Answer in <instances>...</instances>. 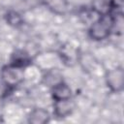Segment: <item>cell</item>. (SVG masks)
<instances>
[{
  "mask_svg": "<svg viewBox=\"0 0 124 124\" xmlns=\"http://www.w3.org/2000/svg\"><path fill=\"white\" fill-rule=\"evenodd\" d=\"M43 79L46 85L52 87L53 85L63 81V76L57 69H51V70H48L44 75Z\"/></svg>",
  "mask_w": 124,
  "mask_h": 124,
  "instance_id": "cell-11",
  "label": "cell"
},
{
  "mask_svg": "<svg viewBox=\"0 0 124 124\" xmlns=\"http://www.w3.org/2000/svg\"><path fill=\"white\" fill-rule=\"evenodd\" d=\"M41 3L46 7L51 13L58 15V16H63L68 12L69 8V3L68 0H40Z\"/></svg>",
  "mask_w": 124,
  "mask_h": 124,
  "instance_id": "cell-6",
  "label": "cell"
},
{
  "mask_svg": "<svg viewBox=\"0 0 124 124\" xmlns=\"http://www.w3.org/2000/svg\"><path fill=\"white\" fill-rule=\"evenodd\" d=\"M59 55L61 56V60L64 64L68 66H73L77 62H78L80 53L77 48L70 45H65L61 47L59 51Z\"/></svg>",
  "mask_w": 124,
  "mask_h": 124,
  "instance_id": "cell-5",
  "label": "cell"
},
{
  "mask_svg": "<svg viewBox=\"0 0 124 124\" xmlns=\"http://www.w3.org/2000/svg\"><path fill=\"white\" fill-rule=\"evenodd\" d=\"M106 84L112 93H120L124 88V71L122 67L110 69L105 76Z\"/></svg>",
  "mask_w": 124,
  "mask_h": 124,
  "instance_id": "cell-3",
  "label": "cell"
},
{
  "mask_svg": "<svg viewBox=\"0 0 124 124\" xmlns=\"http://www.w3.org/2000/svg\"><path fill=\"white\" fill-rule=\"evenodd\" d=\"M10 63L17 67L26 68L32 63V58L27 51L23 49H16L13 52Z\"/></svg>",
  "mask_w": 124,
  "mask_h": 124,
  "instance_id": "cell-9",
  "label": "cell"
},
{
  "mask_svg": "<svg viewBox=\"0 0 124 124\" xmlns=\"http://www.w3.org/2000/svg\"><path fill=\"white\" fill-rule=\"evenodd\" d=\"M5 19L9 25H11L12 27H15V28L20 27L23 24V17L21 16V15L19 13H17L16 11H14V10H10L6 13Z\"/></svg>",
  "mask_w": 124,
  "mask_h": 124,
  "instance_id": "cell-12",
  "label": "cell"
},
{
  "mask_svg": "<svg viewBox=\"0 0 124 124\" xmlns=\"http://www.w3.org/2000/svg\"><path fill=\"white\" fill-rule=\"evenodd\" d=\"M115 7V0H93L92 2V10L99 16L112 14Z\"/></svg>",
  "mask_w": 124,
  "mask_h": 124,
  "instance_id": "cell-7",
  "label": "cell"
},
{
  "mask_svg": "<svg viewBox=\"0 0 124 124\" xmlns=\"http://www.w3.org/2000/svg\"><path fill=\"white\" fill-rule=\"evenodd\" d=\"M113 26V15L99 16V17L91 24L88 35L94 41H103L107 39L112 32Z\"/></svg>",
  "mask_w": 124,
  "mask_h": 124,
  "instance_id": "cell-1",
  "label": "cell"
},
{
  "mask_svg": "<svg viewBox=\"0 0 124 124\" xmlns=\"http://www.w3.org/2000/svg\"><path fill=\"white\" fill-rule=\"evenodd\" d=\"M53 102V113L58 118H65L69 116L75 108V104L71 99Z\"/></svg>",
  "mask_w": 124,
  "mask_h": 124,
  "instance_id": "cell-4",
  "label": "cell"
},
{
  "mask_svg": "<svg viewBox=\"0 0 124 124\" xmlns=\"http://www.w3.org/2000/svg\"><path fill=\"white\" fill-rule=\"evenodd\" d=\"M51 97L53 101L71 99L72 90L67 83H65L64 81H61L51 87Z\"/></svg>",
  "mask_w": 124,
  "mask_h": 124,
  "instance_id": "cell-8",
  "label": "cell"
},
{
  "mask_svg": "<svg viewBox=\"0 0 124 124\" xmlns=\"http://www.w3.org/2000/svg\"><path fill=\"white\" fill-rule=\"evenodd\" d=\"M0 77L3 84L9 88L14 89L18 86L24 79V68L15 66L13 64L5 65L0 72Z\"/></svg>",
  "mask_w": 124,
  "mask_h": 124,
  "instance_id": "cell-2",
  "label": "cell"
},
{
  "mask_svg": "<svg viewBox=\"0 0 124 124\" xmlns=\"http://www.w3.org/2000/svg\"><path fill=\"white\" fill-rule=\"evenodd\" d=\"M49 120V112L44 108H36L28 115V122L31 124H46Z\"/></svg>",
  "mask_w": 124,
  "mask_h": 124,
  "instance_id": "cell-10",
  "label": "cell"
}]
</instances>
